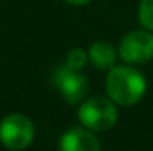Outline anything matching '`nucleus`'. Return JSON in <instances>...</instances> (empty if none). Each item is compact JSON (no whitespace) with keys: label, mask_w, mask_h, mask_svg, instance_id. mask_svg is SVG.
I'll use <instances>...</instances> for the list:
<instances>
[{"label":"nucleus","mask_w":153,"mask_h":151,"mask_svg":"<svg viewBox=\"0 0 153 151\" xmlns=\"http://www.w3.org/2000/svg\"><path fill=\"white\" fill-rule=\"evenodd\" d=\"M85 61H87V57H85V52H84V50H80V48H75V50H71V52L68 53L66 64H68L70 68L80 70V68L85 64Z\"/></svg>","instance_id":"obj_9"},{"label":"nucleus","mask_w":153,"mask_h":151,"mask_svg":"<svg viewBox=\"0 0 153 151\" xmlns=\"http://www.w3.org/2000/svg\"><path fill=\"white\" fill-rule=\"evenodd\" d=\"M105 87L112 101L119 105H134L143 98L146 91V80L130 66H116L111 68L107 75Z\"/></svg>","instance_id":"obj_1"},{"label":"nucleus","mask_w":153,"mask_h":151,"mask_svg":"<svg viewBox=\"0 0 153 151\" xmlns=\"http://www.w3.org/2000/svg\"><path fill=\"white\" fill-rule=\"evenodd\" d=\"M34 139V126L29 117L11 114L0 123V141L9 150H23Z\"/></svg>","instance_id":"obj_3"},{"label":"nucleus","mask_w":153,"mask_h":151,"mask_svg":"<svg viewBox=\"0 0 153 151\" xmlns=\"http://www.w3.org/2000/svg\"><path fill=\"white\" fill-rule=\"evenodd\" d=\"M53 84L61 91L62 98L70 103H78L87 94V80L85 76L76 73L75 68H70L68 64H61L53 73Z\"/></svg>","instance_id":"obj_5"},{"label":"nucleus","mask_w":153,"mask_h":151,"mask_svg":"<svg viewBox=\"0 0 153 151\" xmlns=\"http://www.w3.org/2000/svg\"><path fill=\"white\" fill-rule=\"evenodd\" d=\"M61 148L64 151H96L100 150V142L91 132L84 128H71L62 135Z\"/></svg>","instance_id":"obj_6"},{"label":"nucleus","mask_w":153,"mask_h":151,"mask_svg":"<svg viewBox=\"0 0 153 151\" xmlns=\"http://www.w3.org/2000/svg\"><path fill=\"white\" fill-rule=\"evenodd\" d=\"M89 59L91 62L100 68V70H111L116 62V50L109 43H94L89 50Z\"/></svg>","instance_id":"obj_7"},{"label":"nucleus","mask_w":153,"mask_h":151,"mask_svg":"<svg viewBox=\"0 0 153 151\" xmlns=\"http://www.w3.org/2000/svg\"><path fill=\"white\" fill-rule=\"evenodd\" d=\"M139 21L148 29L153 30V0H143L139 5Z\"/></svg>","instance_id":"obj_8"},{"label":"nucleus","mask_w":153,"mask_h":151,"mask_svg":"<svg viewBox=\"0 0 153 151\" xmlns=\"http://www.w3.org/2000/svg\"><path fill=\"white\" fill-rule=\"evenodd\" d=\"M66 2H70V4H75V5H82V4H87L89 0H66Z\"/></svg>","instance_id":"obj_10"},{"label":"nucleus","mask_w":153,"mask_h":151,"mask_svg":"<svg viewBox=\"0 0 153 151\" xmlns=\"http://www.w3.org/2000/svg\"><path fill=\"white\" fill-rule=\"evenodd\" d=\"M119 55L132 64L148 62L153 59V34L146 30H134L119 43Z\"/></svg>","instance_id":"obj_4"},{"label":"nucleus","mask_w":153,"mask_h":151,"mask_svg":"<svg viewBox=\"0 0 153 151\" xmlns=\"http://www.w3.org/2000/svg\"><path fill=\"white\" fill-rule=\"evenodd\" d=\"M78 119L85 128L102 132L114 126L117 119V110L111 100L94 96L82 103V107L78 109Z\"/></svg>","instance_id":"obj_2"}]
</instances>
